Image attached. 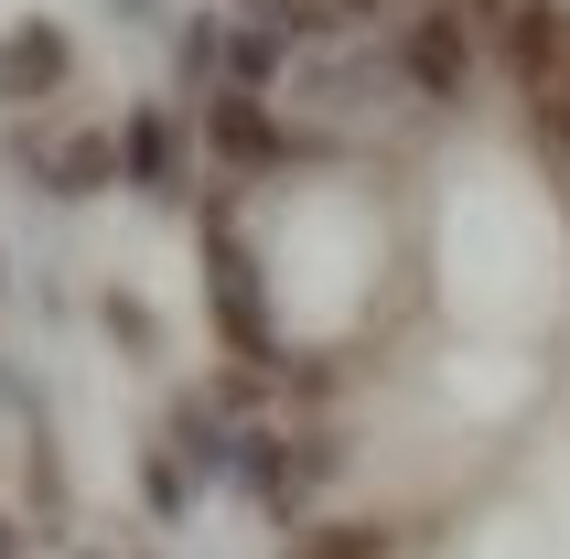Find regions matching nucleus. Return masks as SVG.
Instances as JSON below:
<instances>
[{
    "label": "nucleus",
    "mask_w": 570,
    "mask_h": 559,
    "mask_svg": "<svg viewBox=\"0 0 570 559\" xmlns=\"http://www.w3.org/2000/svg\"><path fill=\"white\" fill-rule=\"evenodd\" d=\"M442 302L484 344L528 334L570 302V226L517 161H463L442 194Z\"/></svg>",
    "instance_id": "f257e3e1"
},
{
    "label": "nucleus",
    "mask_w": 570,
    "mask_h": 559,
    "mask_svg": "<svg viewBox=\"0 0 570 559\" xmlns=\"http://www.w3.org/2000/svg\"><path fill=\"white\" fill-rule=\"evenodd\" d=\"M377 280H387V216L355 184H302L269 216V312H281V334H302V344L355 334Z\"/></svg>",
    "instance_id": "f03ea898"
},
{
    "label": "nucleus",
    "mask_w": 570,
    "mask_h": 559,
    "mask_svg": "<svg viewBox=\"0 0 570 559\" xmlns=\"http://www.w3.org/2000/svg\"><path fill=\"white\" fill-rule=\"evenodd\" d=\"M442 399L463 409V420H495V409L528 399V355H517V344H463L442 366Z\"/></svg>",
    "instance_id": "7ed1b4c3"
}]
</instances>
